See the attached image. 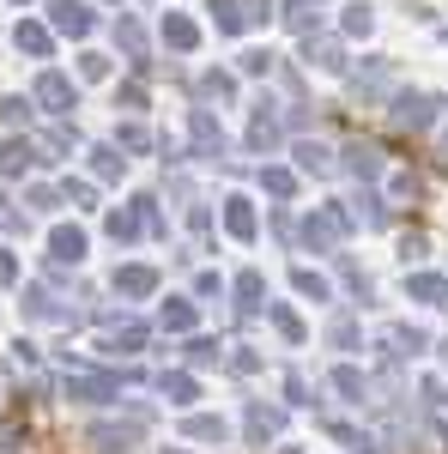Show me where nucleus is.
<instances>
[{"instance_id": "1", "label": "nucleus", "mask_w": 448, "mask_h": 454, "mask_svg": "<svg viewBox=\"0 0 448 454\" xmlns=\"http://www.w3.org/2000/svg\"><path fill=\"white\" fill-rule=\"evenodd\" d=\"M345 237V212L340 207H315L310 218H303V243L310 248H340Z\"/></svg>"}, {"instance_id": "2", "label": "nucleus", "mask_w": 448, "mask_h": 454, "mask_svg": "<svg viewBox=\"0 0 448 454\" xmlns=\"http://www.w3.org/2000/svg\"><path fill=\"white\" fill-rule=\"evenodd\" d=\"M36 104L49 109V115H73V104H79V85H73L67 73H43V79H36Z\"/></svg>"}, {"instance_id": "3", "label": "nucleus", "mask_w": 448, "mask_h": 454, "mask_svg": "<svg viewBox=\"0 0 448 454\" xmlns=\"http://www.w3.org/2000/svg\"><path fill=\"white\" fill-rule=\"evenodd\" d=\"M134 442H139V419H104V424H91V449L122 454V449H134Z\"/></svg>"}, {"instance_id": "4", "label": "nucleus", "mask_w": 448, "mask_h": 454, "mask_svg": "<svg viewBox=\"0 0 448 454\" xmlns=\"http://www.w3.org/2000/svg\"><path fill=\"white\" fill-rule=\"evenodd\" d=\"M388 85H394V61H364V67L351 73V98H358V104H370V98H381V91H388Z\"/></svg>"}, {"instance_id": "5", "label": "nucleus", "mask_w": 448, "mask_h": 454, "mask_svg": "<svg viewBox=\"0 0 448 454\" xmlns=\"http://www.w3.org/2000/svg\"><path fill=\"white\" fill-rule=\"evenodd\" d=\"M49 25L61 36H91L98 19H91V6H79V0H55V6H49Z\"/></svg>"}, {"instance_id": "6", "label": "nucleus", "mask_w": 448, "mask_h": 454, "mask_svg": "<svg viewBox=\"0 0 448 454\" xmlns=\"http://www.w3.org/2000/svg\"><path fill=\"white\" fill-rule=\"evenodd\" d=\"M430 115H436V98H424V91H406V98H394V128H406V134H413V128H424Z\"/></svg>"}, {"instance_id": "7", "label": "nucleus", "mask_w": 448, "mask_h": 454, "mask_svg": "<svg viewBox=\"0 0 448 454\" xmlns=\"http://www.w3.org/2000/svg\"><path fill=\"white\" fill-rule=\"evenodd\" d=\"M109 291L115 297H145V291H158V273L152 267H115L109 273Z\"/></svg>"}, {"instance_id": "8", "label": "nucleus", "mask_w": 448, "mask_h": 454, "mask_svg": "<svg viewBox=\"0 0 448 454\" xmlns=\"http://www.w3.org/2000/svg\"><path fill=\"white\" fill-rule=\"evenodd\" d=\"M224 224H231V237H237V243H255V207H248L242 194L224 200Z\"/></svg>"}, {"instance_id": "9", "label": "nucleus", "mask_w": 448, "mask_h": 454, "mask_svg": "<svg viewBox=\"0 0 448 454\" xmlns=\"http://www.w3.org/2000/svg\"><path fill=\"white\" fill-rule=\"evenodd\" d=\"M345 170L351 176H364V182H370V176H381V145H345Z\"/></svg>"}, {"instance_id": "10", "label": "nucleus", "mask_w": 448, "mask_h": 454, "mask_svg": "<svg viewBox=\"0 0 448 454\" xmlns=\"http://www.w3.org/2000/svg\"><path fill=\"white\" fill-rule=\"evenodd\" d=\"M158 31H164V43H170V49H182V55H188V49L200 43L194 19H182V12H164V25H158Z\"/></svg>"}, {"instance_id": "11", "label": "nucleus", "mask_w": 448, "mask_h": 454, "mask_svg": "<svg viewBox=\"0 0 448 454\" xmlns=\"http://www.w3.org/2000/svg\"><path fill=\"white\" fill-rule=\"evenodd\" d=\"M25 315H31V321H67V309L55 303V291H43V285L25 291Z\"/></svg>"}, {"instance_id": "12", "label": "nucleus", "mask_w": 448, "mask_h": 454, "mask_svg": "<svg viewBox=\"0 0 448 454\" xmlns=\"http://www.w3.org/2000/svg\"><path fill=\"white\" fill-rule=\"evenodd\" d=\"M406 297H418V303H448V279L443 273H413L406 279Z\"/></svg>"}, {"instance_id": "13", "label": "nucleus", "mask_w": 448, "mask_h": 454, "mask_svg": "<svg viewBox=\"0 0 448 454\" xmlns=\"http://www.w3.org/2000/svg\"><path fill=\"white\" fill-rule=\"evenodd\" d=\"M188 128H194V145H200V152H224V128H218V121H212L207 109H194V121H188Z\"/></svg>"}, {"instance_id": "14", "label": "nucleus", "mask_w": 448, "mask_h": 454, "mask_svg": "<svg viewBox=\"0 0 448 454\" xmlns=\"http://www.w3.org/2000/svg\"><path fill=\"white\" fill-rule=\"evenodd\" d=\"M115 43L128 49L134 67H145V31H139V19H115Z\"/></svg>"}, {"instance_id": "15", "label": "nucleus", "mask_w": 448, "mask_h": 454, "mask_svg": "<svg viewBox=\"0 0 448 454\" xmlns=\"http://www.w3.org/2000/svg\"><path fill=\"white\" fill-rule=\"evenodd\" d=\"M261 297H267V279L261 273H237V315H255Z\"/></svg>"}, {"instance_id": "16", "label": "nucleus", "mask_w": 448, "mask_h": 454, "mask_svg": "<svg viewBox=\"0 0 448 454\" xmlns=\"http://www.w3.org/2000/svg\"><path fill=\"white\" fill-rule=\"evenodd\" d=\"M158 394H164V400H176V406H194V394H200V382L176 370V376H158Z\"/></svg>"}, {"instance_id": "17", "label": "nucleus", "mask_w": 448, "mask_h": 454, "mask_svg": "<svg viewBox=\"0 0 448 454\" xmlns=\"http://www.w3.org/2000/svg\"><path fill=\"white\" fill-rule=\"evenodd\" d=\"M49 254H55V261H79V254H85V231H73V224H61V231L49 237Z\"/></svg>"}, {"instance_id": "18", "label": "nucleus", "mask_w": 448, "mask_h": 454, "mask_svg": "<svg viewBox=\"0 0 448 454\" xmlns=\"http://www.w3.org/2000/svg\"><path fill=\"white\" fill-rule=\"evenodd\" d=\"M279 424H285L279 406H248V436H255V442H261V436H279Z\"/></svg>"}, {"instance_id": "19", "label": "nucleus", "mask_w": 448, "mask_h": 454, "mask_svg": "<svg viewBox=\"0 0 448 454\" xmlns=\"http://www.w3.org/2000/svg\"><path fill=\"white\" fill-rule=\"evenodd\" d=\"M248 140H255V152H267V145L279 140V115H273V109H255V121H248Z\"/></svg>"}, {"instance_id": "20", "label": "nucleus", "mask_w": 448, "mask_h": 454, "mask_svg": "<svg viewBox=\"0 0 448 454\" xmlns=\"http://www.w3.org/2000/svg\"><path fill=\"white\" fill-rule=\"evenodd\" d=\"M0 170L25 176V170H31V145H25V140H0Z\"/></svg>"}, {"instance_id": "21", "label": "nucleus", "mask_w": 448, "mask_h": 454, "mask_svg": "<svg viewBox=\"0 0 448 454\" xmlns=\"http://www.w3.org/2000/svg\"><path fill=\"white\" fill-rule=\"evenodd\" d=\"M297 170H310V176H327V170H334V158H327V145L303 140V145H297Z\"/></svg>"}, {"instance_id": "22", "label": "nucleus", "mask_w": 448, "mask_h": 454, "mask_svg": "<svg viewBox=\"0 0 448 454\" xmlns=\"http://www.w3.org/2000/svg\"><path fill=\"white\" fill-rule=\"evenodd\" d=\"M388 351H394V357H418V351H424V327H394V333H388Z\"/></svg>"}, {"instance_id": "23", "label": "nucleus", "mask_w": 448, "mask_h": 454, "mask_svg": "<svg viewBox=\"0 0 448 454\" xmlns=\"http://www.w3.org/2000/svg\"><path fill=\"white\" fill-rule=\"evenodd\" d=\"M139 346H145V327H139V321H122V327L109 333L104 351H122V357H128V351H139Z\"/></svg>"}, {"instance_id": "24", "label": "nucleus", "mask_w": 448, "mask_h": 454, "mask_svg": "<svg viewBox=\"0 0 448 454\" xmlns=\"http://www.w3.org/2000/svg\"><path fill=\"white\" fill-rule=\"evenodd\" d=\"M73 145H79V134H73V128H49V134H43V158L55 164V158H67Z\"/></svg>"}, {"instance_id": "25", "label": "nucleus", "mask_w": 448, "mask_h": 454, "mask_svg": "<svg viewBox=\"0 0 448 454\" xmlns=\"http://www.w3.org/2000/svg\"><path fill=\"white\" fill-rule=\"evenodd\" d=\"M261 188H267V194H279V200H291V194H297V176L279 170V164H267V170H261Z\"/></svg>"}, {"instance_id": "26", "label": "nucleus", "mask_w": 448, "mask_h": 454, "mask_svg": "<svg viewBox=\"0 0 448 454\" xmlns=\"http://www.w3.org/2000/svg\"><path fill=\"white\" fill-rule=\"evenodd\" d=\"M12 43H19L25 55H49V31H43V25H31V19H25V25L12 31Z\"/></svg>"}, {"instance_id": "27", "label": "nucleus", "mask_w": 448, "mask_h": 454, "mask_svg": "<svg viewBox=\"0 0 448 454\" xmlns=\"http://www.w3.org/2000/svg\"><path fill=\"white\" fill-rule=\"evenodd\" d=\"M212 19H218V31H231V36L248 25V19H242V0H212Z\"/></svg>"}, {"instance_id": "28", "label": "nucleus", "mask_w": 448, "mask_h": 454, "mask_svg": "<svg viewBox=\"0 0 448 454\" xmlns=\"http://www.w3.org/2000/svg\"><path fill=\"white\" fill-rule=\"evenodd\" d=\"M158 321H164L170 333H188V327H194V303H182V297H176V303H164V315H158Z\"/></svg>"}, {"instance_id": "29", "label": "nucleus", "mask_w": 448, "mask_h": 454, "mask_svg": "<svg viewBox=\"0 0 448 454\" xmlns=\"http://www.w3.org/2000/svg\"><path fill=\"white\" fill-rule=\"evenodd\" d=\"M334 394H340V400H364V376H358L351 364H340V370H334Z\"/></svg>"}, {"instance_id": "30", "label": "nucleus", "mask_w": 448, "mask_h": 454, "mask_svg": "<svg viewBox=\"0 0 448 454\" xmlns=\"http://www.w3.org/2000/svg\"><path fill=\"white\" fill-rule=\"evenodd\" d=\"M267 315H273V327H279V333H285V340H291V346H303V321H297V315L285 309V303H273V309H267Z\"/></svg>"}, {"instance_id": "31", "label": "nucleus", "mask_w": 448, "mask_h": 454, "mask_svg": "<svg viewBox=\"0 0 448 454\" xmlns=\"http://www.w3.org/2000/svg\"><path fill=\"white\" fill-rule=\"evenodd\" d=\"M109 237H115V243H134V237H139L134 207H128V212H109Z\"/></svg>"}, {"instance_id": "32", "label": "nucleus", "mask_w": 448, "mask_h": 454, "mask_svg": "<svg viewBox=\"0 0 448 454\" xmlns=\"http://www.w3.org/2000/svg\"><path fill=\"white\" fill-rule=\"evenodd\" d=\"M327 340H334L340 351H351V346H358V321H351V315H334V327H327Z\"/></svg>"}, {"instance_id": "33", "label": "nucleus", "mask_w": 448, "mask_h": 454, "mask_svg": "<svg viewBox=\"0 0 448 454\" xmlns=\"http://www.w3.org/2000/svg\"><path fill=\"white\" fill-rule=\"evenodd\" d=\"M291 285H297L303 297H315V303L327 297V279H321V273H310V267H297V273H291Z\"/></svg>"}, {"instance_id": "34", "label": "nucleus", "mask_w": 448, "mask_h": 454, "mask_svg": "<svg viewBox=\"0 0 448 454\" xmlns=\"http://www.w3.org/2000/svg\"><path fill=\"white\" fill-rule=\"evenodd\" d=\"M91 170L104 176V182H122V170H128V164H122L115 152H91Z\"/></svg>"}, {"instance_id": "35", "label": "nucleus", "mask_w": 448, "mask_h": 454, "mask_svg": "<svg viewBox=\"0 0 448 454\" xmlns=\"http://www.w3.org/2000/svg\"><path fill=\"white\" fill-rule=\"evenodd\" d=\"M182 430H188L194 442H218V436H224V424H218V419H188Z\"/></svg>"}, {"instance_id": "36", "label": "nucleus", "mask_w": 448, "mask_h": 454, "mask_svg": "<svg viewBox=\"0 0 448 454\" xmlns=\"http://www.w3.org/2000/svg\"><path fill=\"white\" fill-rule=\"evenodd\" d=\"M115 140L128 145V152H145V145H152V140H145V128H139V121H122V128H115Z\"/></svg>"}, {"instance_id": "37", "label": "nucleus", "mask_w": 448, "mask_h": 454, "mask_svg": "<svg viewBox=\"0 0 448 454\" xmlns=\"http://www.w3.org/2000/svg\"><path fill=\"white\" fill-rule=\"evenodd\" d=\"M370 25H376L370 6H351V12H345V31H351V36H370Z\"/></svg>"}, {"instance_id": "38", "label": "nucleus", "mask_w": 448, "mask_h": 454, "mask_svg": "<svg viewBox=\"0 0 448 454\" xmlns=\"http://www.w3.org/2000/svg\"><path fill=\"white\" fill-rule=\"evenodd\" d=\"M310 55H315V67H327V73H334V67H345V55H340V43H315Z\"/></svg>"}, {"instance_id": "39", "label": "nucleus", "mask_w": 448, "mask_h": 454, "mask_svg": "<svg viewBox=\"0 0 448 454\" xmlns=\"http://www.w3.org/2000/svg\"><path fill=\"white\" fill-rule=\"evenodd\" d=\"M188 364H218V340H188Z\"/></svg>"}, {"instance_id": "40", "label": "nucleus", "mask_w": 448, "mask_h": 454, "mask_svg": "<svg viewBox=\"0 0 448 454\" xmlns=\"http://www.w3.org/2000/svg\"><path fill=\"white\" fill-rule=\"evenodd\" d=\"M61 200H73V207H98V194H91V182H67V188H61Z\"/></svg>"}, {"instance_id": "41", "label": "nucleus", "mask_w": 448, "mask_h": 454, "mask_svg": "<svg viewBox=\"0 0 448 454\" xmlns=\"http://www.w3.org/2000/svg\"><path fill=\"white\" fill-rule=\"evenodd\" d=\"M200 91H207V98H231V91H237V79H231V73H207V85H200Z\"/></svg>"}, {"instance_id": "42", "label": "nucleus", "mask_w": 448, "mask_h": 454, "mask_svg": "<svg viewBox=\"0 0 448 454\" xmlns=\"http://www.w3.org/2000/svg\"><path fill=\"white\" fill-rule=\"evenodd\" d=\"M31 207H36V212H49V207H61V194H55V188H43V182H36V188H31Z\"/></svg>"}, {"instance_id": "43", "label": "nucleus", "mask_w": 448, "mask_h": 454, "mask_svg": "<svg viewBox=\"0 0 448 454\" xmlns=\"http://www.w3.org/2000/svg\"><path fill=\"white\" fill-rule=\"evenodd\" d=\"M6 121H12V128H25V121H31V104H25V98H12V104H6Z\"/></svg>"}, {"instance_id": "44", "label": "nucleus", "mask_w": 448, "mask_h": 454, "mask_svg": "<svg viewBox=\"0 0 448 454\" xmlns=\"http://www.w3.org/2000/svg\"><path fill=\"white\" fill-rule=\"evenodd\" d=\"M394 194H400V200H418V176L400 170V176H394Z\"/></svg>"}, {"instance_id": "45", "label": "nucleus", "mask_w": 448, "mask_h": 454, "mask_svg": "<svg viewBox=\"0 0 448 454\" xmlns=\"http://www.w3.org/2000/svg\"><path fill=\"white\" fill-rule=\"evenodd\" d=\"M79 73H85V79H104L109 61H104V55H85V61H79Z\"/></svg>"}, {"instance_id": "46", "label": "nucleus", "mask_w": 448, "mask_h": 454, "mask_svg": "<svg viewBox=\"0 0 448 454\" xmlns=\"http://www.w3.org/2000/svg\"><path fill=\"white\" fill-rule=\"evenodd\" d=\"M273 67V55H267V49H261V55H242V73H267Z\"/></svg>"}, {"instance_id": "47", "label": "nucleus", "mask_w": 448, "mask_h": 454, "mask_svg": "<svg viewBox=\"0 0 448 454\" xmlns=\"http://www.w3.org/2000/svg\"><path fill=\"white\" fill-rule=\"evenodd\" d=\"M242 19H261V25H267V19H273V0H248V12H242Z\"/></svg>"}, {"instance_id": "48", "label": "nucleus", "mask_w": 448, "mask_h": 454, "mask_svg": "<svg viewBox=\"0 0 448 454\" xmlns=\"http://www.w3.org/2000/svg\"><path fill=\"white\" fill-rule=\"evenodd\" d=\"M436 158H443V164H448V140H443V152H436Z\"/></svg>"}, {"instance_id": "49", "label": "nucleus", "mask_w": 448, "mask_h": 454, "mask_svg": "<svg viewBox=\"0 0 448 454\" xmlns=\"http://www.w3.org/2000/svg\"><path fill=\"white\" fill-rule=\"evenodd\" d=\"M443 357H448V340H443Z\"/></svg>"}, {"instance_id": "50", "label": "nucleus", "mask_w": 448, "mask_h": 454, "mask_svg": "<svg viewBox=\"0 0 448 454\" xmlns=\"http://www.w3.org/2000/svg\"><path fill=\"white\" fill-rule=\"evenodd\" d=\"M12 6H19V0H12Z\"/></svg>"}]
</instances>
